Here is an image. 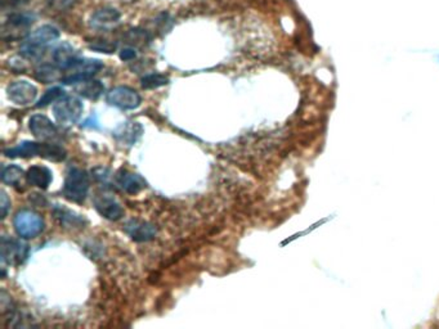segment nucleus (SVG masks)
I'll return each mask as SVG.
<instances>
[{"instance_id": "f03ea898", "label": "nucleus", "mask_w": 439, "mask_h": 329, "mask_svg": "<svg viewBox=\"0 0 439 329\" xmlns=\"http://www.w3.org/2000/svg\"><path fill=\"white\" fill-rule=\"evenodd\" d=\"M60 38V30L52 25H44L32 31L21 45V56L28 60H38L45 48Z\"/></svg>"}, {"instance_id": "6e6552de", "label": "nucleus", "mask_w": 439, "mask_h": 329, "mask_svg": "<svg viewBox=\"0 0 439 329\" xmlns=\"http://www.w3.org/2000/svg\"><path fill=\"white\" fill-rule=\"evenodd\" d=\"M29 256V246L20 240H13L3 237L1 240V262L3 266L8 265H21Z\"/></svg>"}, {"instance_id": "423d86ee", "label": "nucleus", "mask_w": 439, "mask_h": 329, "mask_svg": "<svg viewBox=\"0 0 439 329\" xmlns=\"http://www.w3.org/2000/svg\"><path fill=\"white\" fill-rule=\"evenodd\" d=\"M102 69H103V63L100 60L76 58V60L71 65L70 69L66 70L67 75L63 76L61 81L65 85H76L81 81L92 79Z\"/></svg>"}, {"instance_id": "393cba45", "label": "nucleus", "mask_w": 439, "mask_h": 329, "mask_svg": "<svg viewBox=\"0 0 439 329\" xmlns=\"http://www.w3.org/2000/svg\"><path fill=\"white\" fill-rule=\"evenodd\" d=\"M89 48L90 49L98 50V52H102V53H112L116 48V45L111 44L109 41H94L93 44H90Z\"/></svg>"}, {"instance_id": "5701e85b", "label": "nucleus", "mask_w": 439, "mask_h": 329, "mask_svg": "<svg viewBox=\"0 0 439 329\" xmlns=\"http://www.w3.org/2000/svg\"><path fill=\"white\" fill-rule=\"evenodd\" d=\"M62 97H65V90L61 87H53L50 89L47 90L43 97L38 100V103L35 104L36 109H43L50 106V103H56L57 100H60Z\"/></svg>"}, {"instance_id": "412c9836", "label": "nucleus", "mask_w": 439, "mask_h": 329, "mask_svg": "<svg viewBox=\"0 0 439 329\" xmlns=\"http://www.w3.org/2000/svg\"><path fill=\"white\" fill-rule=\"evenodd\" d=\"M23 178H26V174L17 165H8L1 170V180L4 184L16 187L20 184L21 180Z\"/></svg>"}, {"instance_id": "2eb2a0df", "label": "nucleus", "mask_w": 439, "mask_h": 329, "mask_svg": "<svg viewBox=\"0 0 439 329\" xmlns=\"http://www.w3.org/2000/svg\"><path fill=\"white\" fill-rule=\"evenodd\" d=\"M143 134V128L138 122H122L120 126L114 131L115 139L122 146H133L137 143Z\"/></svg>"}, {"instance_id": "aec40b11", "label": "nucleus", "mask_w": 439, "mask_h": 329, "mask_svg": "<svg viewBox=\"0 0 439 329\" xmlns=\"http://www.w3.org/2000/svg\"><path fill=\"white\" fill-rule=\"evenodd\" d=\"M76 91L79 93L81 97H85L88 100H97L102 95V93L105 91L103 84L98 80H94L93 78L88 80L81 81L79 84H76Z\"/></svg>"}, {"instance_id": "cd10ccee", "label": "nucleus", "mask_w": 439, "mask_h": 329, "mask_svg": "<svg viewBox=\"0 0 439 329\" xmlns=\"http://www.w3.org/2000/svg\"><path fill=\"white\" fill-rule=\"evenodd\" d=\"M136 57H137V53H136V49H133V48H124L120 52V58L122 60H134Z\"/></svg>"}, {"instance_id": "a878e982", "label": "nucleus", "mask_w": 439, "mask_h": 329, "mask_svg": "<svg viewBox=\"0 0 439 329\" xmlns=\"http://www.w3.org/2000/svg\"><path fill=\"white\" fill-rule=\"evenodd\" d=\"M75 3L76 0H50V5L57 10H69Z\"/></svg>"}, {"instance_id": "a211bd4d", "label": "nucleus", "mask_w": 439, "mask_h": 329, "mask_svg": "<svg viewBox=\"0 0 439 329\" xmlns=\"http://www.w3.org/2000/svg\"><path fill=\"white\" fill-rule=\"evenodd\" d=\"M35 21V14L32 13H13L8 17V20L4 23V29H3V35H6L7 32L14 34V32H22V30L29 29L31 25Z\"/></svg>"}, {"instance_id": "f8f14e48", "label": "nucleus", "mask_w": 439, "mask_h": 329, "mask_svg": "<svg viewBox=\"0 0 439 329\" xmlns=\"http://www.w3.org/2000/svg\"><path fill=\"white\" fill-rule=\"evenodd\" d=\"M115 183L120 190H124L128 194H137L140 190L147 187V181L138 174L130 172L128 170L120 169L115 174Z\"/></svg>"}, {"instance_id": "bb28decb", "label": "nucleus", "mask_w": 439, "mask_h": 329, "mask_svg": "<svg viewBox=\"0 0 439 329\" xmlns=\"http://www.w3.org/2000/svg\"><path fill=\"white\" fill-rule=\"evenodd\" d=\"M10 207V201L4 190H1V219L4 220L8 215V209Z\"/></svg>"}, {"instance_id": "6ab92c4d", "label": "nucleus", "mask_w": 439, "mask_h": 329, "mask_svg": "<svg viewBox=\"0 0 439 329\" xmlns=\"http://www.w3.org/2000/svg\"><path fill=\"white\" fill-rule=\"evenodd\" d=\"M54 216L60 221L61 225L63 228H71V229H81L87 224V220L84 219L81 215L75 214L74 211L57 206L54 207Z\"/></svg>"}, {"instance_id": "c85d7f7f", "label": "nucleus", "mask_w": 439, "mask_h": 329, "mask_svg": "<svg viewBox=\"0 0 439 329\" xmlns=\"http://www.w3.org/2000/svg\"><path fill=\"white\" fill-rule=\"evenodd\" d=\"M1 8H14L28 3V0H0Z\"/></svg>"}, {"instance_id": "f3484780", "label": "nucleus", "mask_w": 439, "mask_h": 329, "mask_svg": "<svg viewBox=\"0 0 439 329\" xmlns=\"http://www.w3.org/2000/svg\"><path fill=\"white\" fill-rule=\"evenodd\" d=\"M26 181L39 190H47L53 180V174L47 166L34 165L26 172Z\"/></svg>"}, {"instance_id": "39448f33", "label": "nucleus", "mask_w": 439, "mask_h": 329, "mask_svg": "<svg viewBox=\"0 0 439 329\" xmlns=\"http://www.w3.org/2000/svg\"><path fill=\"white\" fill-rule=\"evenodd\" d=\"M13 227L21 238L30 240L39 236L44 229V220L32 209H21L13 219Z\"/></svg>"}, {"instance_id": "9b49d317", "label": "nucleus", "mask_w": 439, "mask_h": 329, "mask_svg": "<svg viewBox=\"0 0 439 329\" xmlns=\"http://www.w3.org/2000/svg\"><path fill=\"white\" fill-rule=\"evenodd\" d=\"M93 202L98 214L105 219L118 221L124 216V209L121 205L109 194H97Z\"/></svg>"}, {"instance_id": "4be33fe9", "label": "nucleus", "mask_w": 439, "mask_h": 329, "mask_svg": "<svg viewBox=\"0 0 439 329\" xmlns=\"http://www.w3.org/2000/svg\"><path fill=\"white\" fill-rule=\"evenodd\" d=\"M168 84H169V78L162 75V73H158V72L147 73L140 79V85L144 89H158V88L165 87Z\"/></svg>"}, {"instance_id": "9d476101", "label": "nucleus", "mask_w": 439, "mask_h": 329, "mask_svg": "<svg viewBox=\"0 0 439 329\" xmlns=\"http://www.w3.org/2000/svg\"><path fill=\"white\" fill-rule=\"evenodd\" d=\"M124 230L136 242H149L158 236V228L143 220L131 219L127 221Z\"/></svg>"}, {"instance_id": "dca6fc26", "label": "nucleus", "mask_w": 439, "mask_h": 329, "mask_svg": "<svg viewBox=\"0 0 439 329\" xmlns=\"http://www.w3.org/2000/svg\"><path fill=\"white\" fill-rule=\"evenodd\" d=\"M76 58V50L69 43H61L52 53L53 65H56L61 71L69 70Z\"/></svg>"}, {"instance_id": "7ed1b4c3", "label": "nucleus", "mask_w": 439, "mask_h": 329, "mask_svg": "<svg viewBox=\"0 0 439 329\" xmlns=\"http://www.w3.org/2000/svg\"><path fill=\"white\" fill-rule=\"evenodd\" d=\"M90 188L89 175L85 170L70 168L63 185V196L75 203H83Z\"/></svg>"}, {"instance_id": "ddd939ff", "label": "nucleus", "mask_w": 439, "mask_h": 329, "mask_svg": "<svg viewBox=\"0 0 439 329\" xmlns=\"http://www.w3.org/2000/svg\"><path fill=\"white\" fill-rule=\"evenodd\" d=\"M29 129L39 140H53L58 137V130L52 121L43 115H34L29 121Z\"/></svg>"}, {"instance_id": "f257e3e1", "label": "nucleus", "mask_w": 439, "mask_h": 329, "mask_svg": "<svg viewBox=\"0 0 439 329\" xmlns=\"http://www.w3.org/2000/svg\"><path fill=\"white\" fill-rule=\"evenodd\" d=\"M4 155L10 159H30L40 156L45 160L61 162L65 160L67 153L63 147L52 143H35V141H22L16 147L4 150Z\"/></svg>"}, {"instance_id": "0eeeda50", "label": "nucleus", "mask_w": 439, "mask_h": 329, "mask_svg": "<svg viewBox=\"0 0 439 329\" xmlns=\"http://www.w3.org/2000/svg\"><path fill=\"white\" fill-rule=\"evenodd\" d=\"M106 100L110 106L120 110H136L142 103L138 91L122 85L111 89L106 95Z\"/></svg>"}, {"instance_id": "4468645a", "label": "nucleus", "mask_w": 439, "mask_h": 329, "mask_svg": "<svg viewBox=\"0 0 439 329\" xmlns=\"http://www.w3.org/2000/svg\"><path fill=\"white\" fill-rule=\"evenodd\" d=\"M120 12L111 7H105L97 10L90 17V27L96 30H109L111 27L116 26L120 22Z\"/></svg>"}, {"instance_id": "b1692460", "label": "nucleus", "mask_w": 439, "mask_h": 329, "mask_svg": "<svg viewBox=\"0 0 439 329\" xmlns=\"http://www.w3.org/2000/svg\"><path fill=\"white\" fill-rule=\"evenodd\" d=\"M58 70L60 69L56 65H43L36 70V78L38 80L48 84L52 81L57 80Z\"/></svg>"}, {"instance_id": "1a4fd4ad", "label": "nucleus", "mask_w": 439, "mask_h": 329, "mask_svg": "<svg viewBox=\"0 0 439 329\" xmlns=\"http://www.w3.org/2000/svg\"><path fill=\"white\" fill-rule=\"evenodd\" d=\"M7 95L17 106H29L36 100L38 88L29 81H13L7 88Z\"/></svg>"}, {"instance_id": "20e7f679", "label": "nucleus", "mask_w": 439, "mask_h": 329, "mask_svg": "<svg viewBox=\"0 0 439 329\" xmlns=\"http://www.w3.org/2000/svg\"><path fill=\"white\" fill-rule=\"evenodd\" d=\"M53 116L62 126H71L80 120L84 106L78 97L65 95L53 106Z\"/></svg>"}]
</instances>
